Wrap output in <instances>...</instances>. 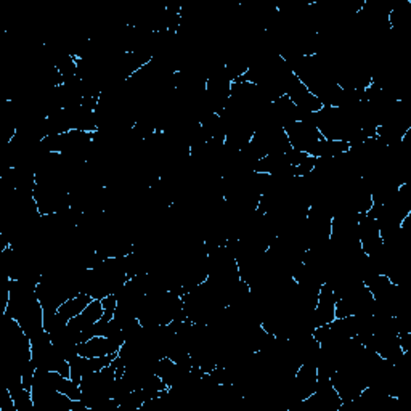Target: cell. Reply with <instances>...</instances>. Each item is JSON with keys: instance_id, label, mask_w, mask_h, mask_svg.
<instances>
[{"instance_id": "cell-1", "label": "cell", "mask_w": 411, "mask_h": 411, "mask_svg": "<svg viewBox=\"0 0 411 411\" xmlns=\"http://www.w3.org/2000/svg\"><path fill=\"white\" fill-rule=\"evenodd\" d=\"M92 301H94V297L87 294V292H79V294L65 301L58 308V312H56V315H58L65 323H68L69 320H73L74 317L79 315V313L84 312V308L89 305Z\"/></svg>"}]
</instances>
